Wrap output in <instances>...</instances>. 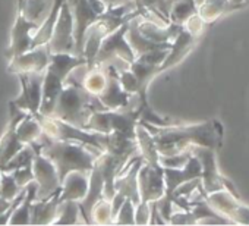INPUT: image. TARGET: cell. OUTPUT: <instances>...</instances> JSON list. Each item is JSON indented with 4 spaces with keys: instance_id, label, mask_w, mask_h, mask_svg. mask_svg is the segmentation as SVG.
<instances>
[{
    "instance_id": "5",
    "label": "cell",
    "mask_w": 249,
    "mask_h": 226,
    "mask_svg": "<svg viewBox=\"0 0 249 226\" xmlns=\"http://www.w3.org/2000/svg\"><path fill=\"white\" fill-rule=\"evenodd\" d=\"M129 19L104 37L95 56V65H110L114 60H123L131 65L137 59V55L126 40Z\"/></svg>"
},
{
    "instance_id": "20",
    "label": "cell",
    "mask_w": 249,
    "mask_h": 226,
    "mask_svg": "<svg viewBox=\"0 0 249 226\" xmlns=\"http://www.w3.org/2000/svg\"><path fill=\"white\" fill-rule=\"evenodd\" d=\"M137 143H138L140 154L144 159V162H147L151 166H161L160 154L157 151L154 140H153L151 134L148 132V130L141 122L137 124Z\"/></svg>"
},
{
    "instance_id": "4",
    "label": "cell",
    "mask_w": 249,
    "mask_h": 226,
    "mask_svg": "<svg viewBox=\"0 0 249 226\" xmlns=\"http://www.w3.org/2000/svg\"><path fill=\"white\" fill-rule=\"evenodd\" d=\"M34 116L38 119L43 132L50 138L63 140V141H73V143H79L84 146L94 147L100 151H106V146L108 141L107 134L87 131V130L73 127L65 121H60L57 118L40 115V113H36Z\"/></svg>"
},
{
    "instance_id": "25",
    "label": "cell",
    "mask_w": 249,
    "mask_h": 226,
    "mask_svg": "<svg viewBox=\"0 0 249 226\" xmlns=\"http://www.w3.org/2000/svg\"><path fill=\"white\" fill-rule=\"evenodd\" d=\"M79 206L78 201H62L59 206V214L53 225H76L79 223Z\"/></svg>"
},
{
    "instance_id": "11",
    "label": "cell",
    "mask_w": 249,
    "mask_h": 226,
    "mask_svg": "<svg viewBox=\"0 0 249 226\" xmlns=\"http://www.w3.org/2000/svg\"><path fill=\"white\" fill-rule=\"evenodd\" d=\"M38 25L40 24L27 19L24 17V14L21 12V9L18 8L15 25L12 28V33H11V46L6 52V56L9 59L31 50L33 37H34V33L38 28Z\"/></svg>"
},
{
    "instance_id": "37",
    "label": "cell",
    "mask_w": 249,
    "mask_h": 226,
    "mask_svg": "<svg viewBox=\"0 0 249 226\" xmlns=\"http://www.w3.org/2000/svg\"><path fill=\"white\" fill-rule=\"evenodd\" d=\"M245 5H249V0H245V2H243Z\"/></svg>"
},
{
    "instance_id": "16",
    "label": "cell",
    "mask_w": 249,
    "mask_h": 226,
    "mask_svg": "<svg viewBox=\"0 0 249 226\" xmlns=\"http://www.w3.org/2000/svg\"><path fill=\"white\" fill-rule=\"evenodd\" d=\"M60 192L62 189L49 198L33 201L31 213H30V225H53V222L59 214Z\"/></svg>"
},
{
    "instance_id": "18",
    "label": "cell",
    "mask_w": 249,
    "mask_h": 226,
    "mask_svg": "<svg viewBox=\"0 0 249 226\" xmlns=\"http://www.w3.org/2000/svg\"><path fill=\"white\" fill-rule=\"evenodd\" d=\"M195 38L196 36L192 34L189 30H186L185 27L179 31V34L175 37V41L172 43V47L169 50V55L166 56L164 62L160 65V72L175 66L176 63H179L188 53L189 50L194 47L195 44Z\"/></svg>"
},
{
    "instance_id": "1",
    "label": "cell",
    "mask_w": 249,
    "mask_h": 226,
    "mask_svg": "<svg viewBox=\"0 0 249 226\" xmlns=\"http://www.w3.org/2000/svg\"><path fill=\"white\" fill-rule=\"evenodd\" d=\"M30 146L34 149L36 153H41L43 156L52 160V163L56 166L60 184L63 182L65 176L72 170L89 173L97 157L104 153L79 143L50 138L44 132L38 140L30 143Z\"/></svg>"
},
{
    "instance_id": "7",
    "label": "cell",
    "mask_w": 249,
    "mask_h": 226,
    "mask_svg": "<svg viewBox=\"0 0 249 226\" xmlns=\"http://www.w3.org/2000/svg\"><path fill=\"white\" fill-rule=\"evenodd\" d=\"M33 170H34V181L37 182L36 200L49 198L62 189V184L59 181L56 166L52 163L50 159H47L41 153H36V157L33 160Z\"/></svg>"
},
{
    "instance_id": "15",
    "label": "cell",
    "mask_w": 249,
    "mask_h": 226,
    "mask_svg": "<svg viewBox=\"0 0 249 226\" xmlns=\"http://www.w3.org/2000/svg\"><path fill=\"white\" fill-rule=\"evenodd\" d=\"M192 154L196 156L202 165V176L204 178V182H205V189L207 192L205 194H211V192H215V191H221L223 189V178L218 176L217 173V169H215V162H214V153L207 147H202V146H194L191 149Z\"/></svg>"
},
{
    "instance_id": "13",
    "label": "cell",
    "mask_w": 249,
    "mask_h": 226,
    "mask_svg": "<svg viewBox=\"0 0 249 226\" xmlns=\"http://www.w3.org/2000/svg\"><path fill=\"white\" fill-rule=\"evenodd\" d=\"M66 76L62 75L59 71L50 68L47 65L44 71V79H43V93H41V104L38 113L44 116H50L53 113L56 100L65 85Z\"/></svg>"
},
{
    "instance_id": "28",
    "label": "cell",
    "mask_w": 249,
    "mask_h": 226,
    "mask_svg": "<svg viewBox=\"0 0 249 226\" xmlns=\"http://www.w3.org/2000/svg\"><path fill=\"white\" fill-rule=\"evenodd\" d=\"M21 191L11 172H0V198L12 201Z\"/></svg>"
},
{
    "instance_id": "26",
    "label": "cell",
    "mask_w": 249,
    "mask_h": 226,
    "mask_svg": "<svg viewBox=\"0 0 249 226\" xmlns=\"http://www.w3.org/2000/svg\"><path fill=\"white\" fill-rule=\"evenodd\" d=\"M36 157V151L34 149L30 146V144H25L2 169L0 172H12L15 169H19V168H24V166H28V165H33V160Z\"/></svg>"
},
{
    "instance_id": "27",
    "label": "cell",
    "mask_w": 249,
    "mask_h": 226,
    "mask_svg": "<svg viewBox=\"0 0 249 226\" xmlns=\"http://www.w3.org/2000/svg\"><path fill=\"white\" fill-rule=\"evenodd\" d=\"M91 223L95 225H113L111 219V206L106 198L98 200L91 210Z\"/></svg>"
},
{
    "instance_id": "3",
    "label": "cell",
    "mask_w": 249,
    "mask_h": 226,
    "mask_svg": "<svg viewBox=\"0 0 249 226\" xmlns=\"http://www.w3.org/2000/svg\"><path fill=\"white\" fill-rule=\"evenodd\" d=\"M97 110L107 109L100 103L97 95L89 94L78 81L66 76L65 85L56 100L50 116L84 130L91 115Z\"/></svg>"
},
{
    "instance_id": "36",
    "label": "cell",
    "mask_w": 249,
    "mask_h": 226,
    "mask_svg": "<svg viewBox=\"0 0 249 226\" xmlns=\"http://www.w3.org/2000/svg\"><path fill=\"white\" fill-rule=\"evenodd\" d=\"M167 2L170 3V6H172V3H175V2H179V0H167ZM186 2H191V3H194L195 5V0H186ZM196 6V5H195Z\"/></svg>"
},
{
    "instance_id": "10",
    "label": "cell",
    "mask_w": 249,
    "mask_h": 226,
    "mask_svg": "<svg viewBox=\"0 0 249 226\" xmlns=\"http://www.w3.org/2000/svg\"><path fill=\"white\" fill-rule=\"evenodd\" d=\"M72 18H73V30H75V55L82 56L84 37L89 25L100 17L89 5L88 0H66Z\"/></svg>"
},
{
    "instance_id": "14",
    "label": "cell",
    "mask_w": 249,
    "mask_h": 226,
    "mask_svg": "<svg viewBox=\"0 0 249 226\" xmlns=\"http://www.w3.org/2000/svg\"><path fill=\"white\" fill-rule=\"evenodd\" d=\"M103 189H104V179H103L100 168L97 166V163H94V166L89 172V184H88L87 195L81 201H78L82 220L87 225H91V210H92L94 204L103 198Z\"/></svg>"
},
{
    "instance_id": "33",
    "label": "cell",
    "mask_w": 249,
    "mask_h": 226,
    "mask_svg": "<svg viewBox=\"0 0 249 226\" xmlns=\"http://www.w3.org/2000/svg\"><path fill=\"white\" fill-rule=\"evenodd\" d=\"M101 2L106 5L107 9H114L119 6H129V5L137 6L135 0H101Z\"/></svg>"
},
{
    "instance_id": "2",
    "label": "cell",
    "mask_w": 249,
    "mask_h": 226,
    "mask_svg": "<svg viewBox=\"0 0 249 226\" xmlns=\"http://www.w3.org/2000/svg\"><path fill=\"white\" fill-rule=\"evenodd\" d=\"M151 134L160 156H172L191 150L194 146L213 149L215 146L214 122L194 125V127H156L141 122Z\"/></svg>"
},
{
    "instance_id": "19",
    "label": "cell",
    "mask_w": 249,
    "mask_h": 226,
    "mask_svg": "<svg viewBox=\"0 0 249 226\" xmlns=\"http://www.w3.org/2000/svg\"><path fill=\"white\" fill-rule=\"evenodd\" d=\"M65 2H66V0H53V6H52L49 15H46V18L43 19V22L38 25V28L34 33L31 49L38 47V46H46L49 43V40L52 37V33H53V28H54V25L57 22L60 9H62Z\"/></svg>"
},
{
    "instance_id": "8",
    "label": "cell",
    "mask_w": 249,
    "mask_h": 226,
    "mask_svg": "<svg viewBox=\"0 0 249 226\" xmlns=\"http://www.w3.org/2000/svg\"><path fill=\"white\" fill-rule=\"evenodd\" d=\"M18 78L21 82V94L17 98L11 100V103L25 112L36 115V113H38L41 104L44 72L18 74Z\"/></svg>"
},
{
    "instance_id": "31",
    "label": "cell",
    "mask_w": 249,
    "mask_h": 226,
    "mask_svg": "<svg viewBox=\"0 0 249 226\" xmlns=\"http://www.w3.org/2000/svg\"><path fill=\"white\" fill-rule=\"evenodd\" d=\"M15 182L18 184L19 188H25L31 181H34V170H33V165H28V166H24V168H19V169H15L11 172Z\"/></svg>"
},
{
    "instance_id": "34",
    "label": "cell",
    "mask_w": 249,
    "mask_h": 226,
    "mask_svg": "<svg viewBox=\"0 0 249 226\" xmlns=\"http://www.w3.org/2000/svg\"><path fill=\"white\" fill-rule=\"evenodd\" d=\"M12 201H8V200H3V198H0V214L5 213L8 210V207L11 206Z\"/></svg>"
},
{
    "instance_id": "30",
    "label": "cell",
    "mask_w": 249,
    "mask_h": 226,
    "mask_svg": "<svg viewBox=\"0 0 249 226\" xmlns=\"http://www.w3.org/2000/svg\"><path fill=\"white\" fill-rule=\"evenodd\" d=\"M113 223L119 225H135V206L131 200H124Z\"/></svg>"
},
{
    "instance_id": "22",
    "label": "cell",
    "mask_w": 249,
    "mask_h": 226,
    "mask_svg": "<svg viewBox=\"0 0 249 226\" xmlns=\"http://www.w3.org/2000/svg\"><path fill=\"white\" fill-rule=\"evenodd\" d=\"M25 197L22 198L21 204L15 208L9 219V225H30V213H31V204L36 200L37 194V182L31 181L25 187Z\"/></svg>"
},
{
    "instance_id": "21",
    "label": "cell",
    "mask_w": 249,
    "mask_h": 226,
    "mask_svg": "<svg viewBox=\"0 0 249 226\" xmlns=\"http://www.w3.org/2000/svg\"><path fill=\"white\" fill-rule=\"evenodd\" d=\"M89 94L98 95L107 84V69L104 65H94L85 69L82 78L78 81Z\"/></svg>"
},
{
    "instance_id": "32",
    "label": "cell",
    "mask_w": 249,
    "mask_h": 226,
    "mask_svg": "<svg viewBox=\"0 0 249 226\" xmlns=\"http://www.w3.org/2000/svg\"><path fill=\"white\" fill-rule=\"evenodd\" d=\"M135 225H150V203H140L135 207Z\"/></svg>"
},
{
    "instance_id": "17",
    "label": "cell",
    "mask_w": 249,
    "mask_h": 226,
    "mask_svg": "<svg viewBox=\"0 0 249 226\" xmlns=\"http://www.w3.org/2000/svg\"><path fill=\"white\" fill-rule=\"evenodd\" d=\"M89 184V173L72 170L69 172L63 182H62V192H60V203L62 201H81L88 191Z\"/></svg>"
},
{
    "instance_id": "29",
    "label": "cell",
    "mask_w": 249,
    "mask_h": 226,
    "mask_svg": "<svg viewBox=\"0 0 249 226\" xmlns=\"http://www.w3.org/2000/svg\"><path fill=\"white\" fill-rule=\"evenodd\" d=\"M117 76L120 81L122 88L129 93V94H138L140 93V84L137 76L134 75V72L129 68H124V69H119L117 71Z\"/></svg>"
},
{
    "instance_id": "35",
    "label": "cell",
    "mask_w": 249,
    "mask_h": 226,
    "mask_svg": "<svg viewBox=\"0 0 249 226\" xmlns=\"http://www.w3.org/2000/svg\"><path fill=\"white\" fill-rule=\"evenodd\" d=\"M229 2H231L233 5H236L237 8H242V6H245V0H229Z\"/></svg>"
},
{
    "instance_id": "24",
    "label": "cell",
    "mask_w": 249,
    "mask_h": 226,
    "mask_svg": "<svg viewBox=\"0 0 249 226\" xmlns=\"http://www.w3.org/2000/svg\"><path fill=\"white\" fill-rule=\"evenodd\" d=\"M18 8L27 19L41 24L46 18L47 2L46 0H18Z\"/></svg>"
},
{
    "instance_id": "12",
    "label": "cell",
    "mask_w": 249,
    "mask_h": 226,
    "mask_svg": "<svg viewBox=\"0 0 249 226\" xmlns=\"http://www.w3.org/2000/svg\"><path fill=\"white\" fill-rule=\"evenodd\" d=\"M9 71L14 74H33L44 72L50 62V52L47 46L34 47L22 55L9 59Z\"/></svg>"
},
{
    "instance_id": "23",
    "label": "cell",
    "mask_w": 249,
    "mask_h": 226,
    "mask_svg": "<svg viewBox=\"0 0 249 226\" xmlns=\"http://www.w3.org/2000/svg\"><path fill=\"white\" fill-rule=\"evenodd\" d=\"M43 134L41 125L33 113H27V116L17 125V135L24 144H30L38 140Z\"/></svg>"
},
{
    "instance_id": "9",
    "label": "cell",
    "mask_w": 249,
    "mask_h": 226,
    "mask_svg": "<svg viewBox=\"0 0 249 226\" xmlns=\"http://www.w3.org/2000/svg\"><path fill=\"white\" fill-rule=\"evenodd\" d=\"M138 189L141 203L159 201L166 192L163 166H151L142 162L138 172Z\"/></svg>"
},
{
    "instance_id": "6",
    "label": "cell",
    "mask_w": 249,
    "mask_h": 226,
    "mask_svg": "<svg viewBox=\"0 0 249 226\" xmlns=\"http://www.w3.org/2000/svg\"><path fill=\"white\" fill-rule=\"evenodd\" d=\"M50 53H71L75 55V30L73 18L68 2L63 3L57 22L53 28L52 37L46 44Z\"/></svg>"
}]
</instances>
